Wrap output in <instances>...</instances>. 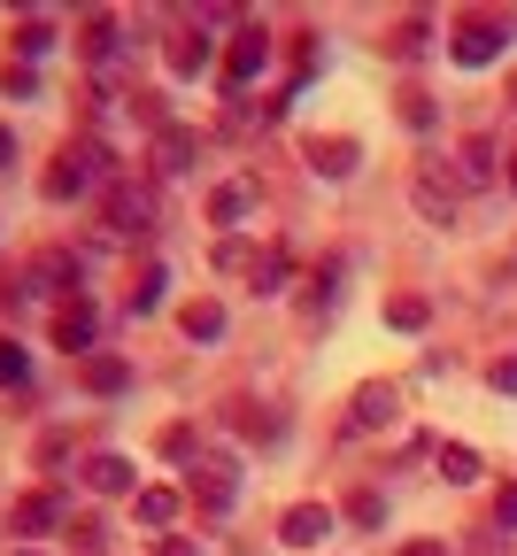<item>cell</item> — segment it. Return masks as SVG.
<instances>
[{
	"label": "cell",
	"mask_w": 517,
	"mask_h": 556,
	"mask_svg": "<svg viewBox=\"0 0 517 556\" xmlns=\"http://www.w3.org/2000/svg\"><path fill=\"white\" fill-rule=\"evenodd\" d=\"M16 556H39V548H16Z\"/></svg>",
	"instance_id": "41"
},
{
	"label": "cell",
	"mask_w": 517,
	"mask_h": 556,
	"mask_svg": "<svg viewBox=\"0 0 517 556\" xmlns=\"http://www.w3.org/2000/svg\"><path fill=\"white\" fill-rule=\"evenodd\" d=\"M216 270H255V255L240 240H216Z\"/></svg>",
	"instance_id": "33"
},
{
	"label": "cell",
	"mask_w": 517,
	"mask_h": 556,
	"mask_svg": "<svg viewBox=\"0 0 517 556\" xmlns=\"http://www.w3.org/2000/svg\"><path fill=\"white\" fill-rule=\"evenodd\" d=\"M0 86H9L16 101H31V93H39V78H31V62H16V54H9V70H0Z\"/></svg>",
	"instance_id": "29"
},
{
	"label": "cell",
	"mask_w": 517,
	"mask_h": 556,
	"mask_svg": "<svg viewBox=\"0 0 517 556\" xmlns=\"http://www.w3.org/2000/svg\"><path fill=\"white\" fill-rule=\"evenodd\" d=\"M402 124L425 131V124H432V93H402Z\"/></svg>",
	"instance_id": "31"
},
{
	"label": "cell",
	"mask_w": 517,
	"mask_h": 556,
	"mask_svg": "<svg viewBox=\"0 0 517 556\" xmlns=\"http://www.w3.org/2000/svg\"><path fill=\"white\" fill-rule=\"evenodd\" d=\"M409 201H417V217H425V225H440V232H449V225H456V208H464V193H456V178H449V170H440V163H425V170H417V186H409Z\"/></svg>",
	"instance_id": "3"
},
{
	"label": "cell",
	"mask_w": 517,
	"mask_h": 556,
	"mask_svg": "<svg viewBox=\"0 0 517 556\" xmlns=\"http://www.w3.org/2000/svg\"><path fill=\"white\" fill-rule=\"evenodd\" d=\"M31 287H78V255H62V248H47V255L31 263Z\"/></svg>",
	"instance_id": "24"
},
{
	"label": "cell",
	"mask_w": 517,
	"mask_h": 556,
	"mask_svg": "<svg viewBox=\"0 0 517 556\" xmlns=\"http://www.w3.org/2000/svg\"><path fill=\"white\" fill-rule=\"evenodd\" d=\"M54 526H62V495H54V486L16 495V533H24V541H39V533H54Z\"/></svg>",
	"instance_id": "11"
},
{
	"label": "cell",
	"mask_w": 517,
	"mask_h": 556,
	"mask_svg": "<svg viewBox=\"0 0 517 556\" xmlns=\"http://www.w3.org/2000/svg\"><path fill=\"white\" fill-rule=\"evenodd\" d=\"M509 93H517V86H509Z\"/></svg>",
	"instance_id": "42"
},
{
	"label": "cell",
	"mask_w": 517,
	"mask_h": 556,
	"mask_svg": "<svg viewBox=\"0 0 517 556\" xmlns=\"http://www.w3.org/2000/svg\"><path fill=\"white\" fill-rule=\"evenodd\" d=\"M502 178V163H494V139L487 131H471L464 148H456V186H494Z\"/></svg>",
	"instance_id": "14"
},
{
	"label": "cell",
	"mask_w": 517,
	"mask_h": 556,
	"mask_svg": "<svg viewBox=\"0 0 517 556\" xmlns=\"http://www.w3.org/2000/svg\"><path fill=\"white\" fill-rule=\"evenodd\" d=\"M178 332H186V340H201V348H216V340H225V302H209V294H201V302H186V309H178Z\"/></svg>",
	"instance_id": "17"
},
{
	"label": "cell",
	"mask_w": 517,
	"mask_h": 556,
	"mask_svg": "<svg viewBox=\"0 0 517 556\" xmlns=\"http://www.w3.org/2000/svg\"><path fill=\"white\" fill-rule=\"evenodd\" d=\"M47 47H54V16H24V24H16V54L31 62V54H47Z\"/></svg>",
	"instance_id": "26"
},
{
	"label": "cell",
	"mask_w": 517,
	"mask_h": 556,
	"mask_svg": "<svg viewBox=\"0 0 517 556\" xmlns=\"http://www.w3.org/2000/svg\"><path fill=\"white\" fill-rule=\"evenodd\" d=\"M163 62H171V78H201V70H209V31L178 24V31L163 39Z\"/></svg>",
	"instance_id": "10"
},
{
	"label": "cell",
	"mask_w": 517,
	"mask_h": 556,
	"mask_svg": "<svg viewBox=\"0 0 517 556\" xmlns=\"http://www.w3.org/2000/svg\"><path fill=\"white\" fill-rule=\"evenodd\" d=\"M487 387H494V394H517V356H502V364L487 371Z\"/></svg>",
	"instance_id": "35"
},
{
	"label": "cell",
	"mask_w": 517,
	"mask_h": 556,
	"mask_svg": "<svg viewBox=\"0 0 517 556\" xmlns=\"http://www.w3.org/2000/svg\"><path fill=\"white\" fill-rule=\"evenodd\" d=\"M93 340H101V309H93L86 294L54 309V348H62V356H78V364H86V356H101Z\"/></svg>",
	"instance_id": "4"
},
{
	"label": "cell",
	"mask_w": 517,
	"mask_h": 556,
	"mask_svg": "<svg viewBox=\"0 0 517 556\" xmlns=\"http://www.w3.org/2000/svg\"><path fill=\"white\" fill-rule=\"evenodd\" d=\"M263 62H270V31H263V24H248V31L232 39V54H225V93H232V101L263 78Z\"/></svg>",
	"instance_id": "6"
},
{
	"label": "cell",
	"mask_w": 517,
	"mask_h": 556,
	"mask_svg": "<svg viewBox=\"0 0 517 556\" xmlns=\"http://www.w3.org/2000/svg\"><path fill=\"white\" fill-rule=\"evenodd\" d=\"M147 556H201V548H193L186 533H163V541H155V548H147Z\"/></svg>",
	"instance_id": "36"
},
{
	"label": "cell",
	"mask_w": 517,
	"mask_h": 556,
	"mask_svg": "<svg viewBox=\"0 0 517 556\" xmlns=\"http://www.w3.org/2000/svg\"><path fill=\"white\" fill-rule=\"evenodd\" d=\"M9 163H16V131H9V124H0V170H9Z\"/></svg>",
	"instance_id": "39"
},
{
	"label": "cell",
	"mask_w": 517,
	"mask_h": 556,
	"mask_svg": "<svg viewBox=\"0 0 517 556\" xmlns=\"http://www.w3.org/2000/svg\"><path fill=\"white\" fill-rule=\"evenodd\" d=\"M225 426H232V433H248V441H278L286 417H278V409H255L248 394H232V402H225Z\"/></svg>",
	"instance_id": "16"
},
{
	"label": "cell",
	"mask_w": 517,
	"mask_h": 556,
	"mask_svg": "<svg viewBox=\"0 0 517 556\" xmlns=\"http://www.w3.org/2000/svg\"><path fill=\"white\" fill-rule=\"evenodd\" d=\"M494 526H517V479L494 486Z\"/></svg>",
	"instance_id": "34"
},
{
	"label": "cell",
	"mask_w": 517,
	"mask_h": 556,
	"mask_svg": "<svg viewBox=\"0 0 517 556\" xmlns=\"http://www.w3.org/2000/svg\"><path fill=\"white\" fill-rule=\"evenodd\" d=\"M78 379H86L93 394H124V387H131V364H124V356H86Z\"/></svg>",
	"instance_id": "21"
},
{
	"label": "cell",
	"mask_w": 517,
	"mask_h": 556,
	"mask_svg": "<svg viewBox=\"0 0 517 556\" xmlns=\"http://www.w3.org/2000/svg\"><path fill=\"white\" fill-rule=\"evenodd\" d=\"M302 155H310V170H317V178H348V170L363 163V148H355V139H348V131H332V139L317 131V139H310V148H302Z\"/></svg>",
	"instance_id": "8"
},
{
	"label": "cell",
	"mask_w": 517,
	"mask_h": 556,
	"mask_svg": "<svg viewBox=\"0 0 517 556\" xmlns=\"http://www.w3.org/2000/svg\"><path fill=\"white\" fill-rule=\"evenodd\" d=\"M325 533H332V510H325V503H293V510L278 518V541H286V548H317Z\"/></svg>",
	"instance_id": "9"
},
{
	"label": "cell",
	"mask_w": 517,
	"mask_h": 556,
	"mask_svg": "<svg viewBox=\"0 0 517 556\" xmlns=\"http://www.w3.org/2000/svg\"><path fill=\"white\" fill-rule=\"evenodd\" d=\"M0 387H31V356L16 340H0Z\"/></svg>",
	"instance_id": "28"
},
{
	"label": "cell",
	"mask_w": 517,
	"mask_h": 556,
	"mask_svg": "<svg viewBox=\"0 0 517 556\" xmlns=\"http://www.w3.org/2000/svg\"><path fill=\"white\" fill-rule=\"evenodd\" d=\"M394 402H402V394L371 379V387H355V409H348V417H355L363 433H371V426H394Z\"/></svg>",
	"instance_id": "18"
},
{
	"label": "cell",
	"mask_w": 517,
	"mask_h": 556,
	"mask_svg": "<svg viewBox=\"0 0 517 556\" xmlns=\"http://www.w3.org/2000/svg\"><path fill=\"white\" fill-rule=\"evenodd\" d=\"M425 317H432L425 294H387V325H394V332H425Z\"/></svg>",
	"instance_id": "25"
},
{
	"label": "cell",
	"mask_w": 517,
	"mask_h": 556,
	"mask_svg": "<svg viewBox=\"0 0 517 556\" xmlns=\"http://www.w3.org/2000/svg\"><path fill=\"white\" fill-rule=\"evenodd\" d=\"M101 217H109V232H124V240H131V232L155 225V201H147L131 178H109V186H101Z\"/></svg>",
	"instance_id": "5"
},
{
	"label": "cell",
	"mask_w": 517,
	"mask_h": 556,
	"mask_svg": "<svg viewBox=\"0 0 517 556\" xmlns=\"http://www.w3.org/2000/svg\"><path fill=\"white\" fill-rule=\"evenodd\" d=\"M131 116H139V124H155V131H163V93H147V86H139V93H131Z\"/></svg>",
	"instance_id": "32"
},
{
	"label": "cell",
	"mask_w": 517,
	"mask_h": 556,
	"mask_svg": "<svg viewBox=\"0 0 517 556\" xmlns=\"http://www.w3.org/2000/svg\"><path fill=\"white\" fill-rule=\"evenodd\" d=\"M248 208H255V186H248V178H225V186L209 193V225H216V232H232Z\"/></svg>",
	"instance_id": "15"
},
{
	"label": "cell",
	"mask_w": 517,
	"mask_h": 556,
	"mask_svg": "<svg viewBox=\"0 0 517 556\" xmlns=\"http://www.w3.org/2000/svg\"><path fill=\"white\" fill-rule=\"evenodd\" d=\"M502 47H509V24L502 16H464L456 39H449V62L456 70H487V62H502Z\"/></svg>",
	"instance_id": "2"
},
{
	"label": "cell",
	"mask_w": 517,
	"mask_h": 556,
	"mask_svg": "<svg viewBox=\"0 0 517 556\" xmlns=\"http://www.w3.org/2000/svg\"><path fill=\"white\" fill-rule=\"evenodd\" d=\"M425 39H432V24H425V16H409V24L394 31V54H425Z\"/></svg>",
	"instance_id": "30"
},
{
	"label": "cell",
	"mask_w": 517,
	"mask_h": 556,
	"mask_svg": "<svg viewBox=\"0 0 517 556\" xmlns=\"http://www.w3.org/2000/svg\"><path fill=\"white\" fill-rule=\"evenodd\" d=\"M348 518H355V526H387V495H379V486H355V495H348Z\"/></svg>",
	"instance_id": "27"
},
{
	"label": "cell",
	"mask_w": 517,
	"mask_h": 556,
	"mask_svg": "<svg viewBox=\"0 0 517 556\" xmlns=\"http://www.w3.org/2000/svg\"><path fill=\"white\" fill-rule=\"evenodd\" d=\"M86 486H93V495H139V471H131V456L101 448V456L86 464Z\"/></svg>",
	"instance_id": "12"
},
{
	"label": "cell",
	"mask_w": 517,
	"mask_h": 556,
	"mask_svg": "<svg viewBox=\"0 0 517 556\" xmlns=\"http://www.w3.org/2000/svg\"><path fill=\"white\" fill-rule=\"evenodd\" d=\"M509 193H517V155H509Z\"/></svg>",
	"instance_id": "40"
},
{
	"label": "cell",
	"mask_w": 517,
	"mask_h": 556,
	"mask_svg": "<svg viewBox=\"0 0 517 556\" xmlns=\"http://www.w3.org/2000/svg\"><path fill=\"white\" fill-rule=\"evenodd\" d=\"M131 510H139V526H147V533H171V526H178V510H186V495H178V486H139Z\"/></svg>",
	"instance_id": "13"
},
{
	"label": "cell",
	"mask_w": 517,
	"mask_h": 556,
	"mask_svg": "<svg viewBox=\"0 0 517 556\" xmlns=\"http://www.w3.org/2000/svg\"><path fill=\"white\" fill-rule=\"evenodd\" d=\"M78 47H86L93 62H109V54H116V16H109V9H93V16L78 24Z\"/></svg>",
	"instance_id": "23"
},
{
	"label": "cell",
	"mask_w": 517,
	"mask_h": 556,
	"mask_svg": "<svg viewBox=\"0 0 517 556\" xmlns=\"http://www.w3.org/2000/svg\"><path fill=\"white\" fill-rule=\"evenodd\" d=\"M186 503H193L201 518H225V510L240 503V456H232V448H201V456L186 464Z\"/></svg>",
	"instance_id": "1"
},
{
	"label": "cell",
	"mask_w": 517,
	"mask_h": 556,
	"mask_svg": "<svg viewBox=\"0 0 517 556\" xmlns=\"http://www.w3.org/2000/svg\"><path fill=\"white\" fill-rule=\"evenodd\" d=\"M402 556H449V541H409Z\"/></svg>",
	"instance_id": "38"
},
{
	"label": "cell",
	"mask_w": 517,
	"mask_h": 556,
	"mask_svg": "<svg viewBox=\"0 0 517 556\" xmlns=\"http://www.w3.org/2000/svg\"><path fill=\"white\" fill-rule=\"evenodd\" d=\"M163 278H171L163 263H139V278H131V317H155V309H163Z\"/></svg>",
	"instance_id": "22"
},
{
	"label": "cell",
	"mask_w": 517,
	"mask_h": 556,
	"mask_svg": "<svg viewBox=\"0 0 517 556\" xmlns=\"http://www.w3.org/2000/svg\"><path fill=\"white\" fill-rule=\"evenodd\" d=\"M432 464H440V479H449V486H471V479H479V448H471V441H440Z\"/></svg>",
	"instance_id": "20"
},
{
	"label": "cell",
	"mask_w": 517,
	"mask_h": 556,
	"mask_svg": "<svg viewBox=\"0 0 517 556\" xmlns=\"http://www.w3.org/2000/svg\"><path fill=\"white\" fill-rule=\"evenodd\" d=\"M286 278H293V255L286 248H263L255 270H248V294H286Z\"/></svg>",
	"instance_id": "19"
},
{
	"label": "cell",
	"mask_w": 517,
	"mask_h": 556,
	"mask_svg": "<svg viewBox=\"0 0 517 556\" xmlns=\"http://www.w3.org/2000/svg\"><path fill=\"white\" fill-rule=\"evenodd\" d=\"M193 155H201V131H193V124H163V131H155V170H163V178H186Z\"/></svg>",
	"instance_id": "7"
},
{
	"label": "cell",
	"mask_w": 517,
	"mask_h": 556,
	"mask_svg": "<svg viewBox=\"0 0 517 556\" xmlns=\"http://www.w3.org/2000/svg\"><path fill=\"white\" fill-rule=\"evenodd\" d=\"M464 556H509V548H502V533H471V541H464Z\"/></svg>",
	"instance_id": "37"
}]
</instances>
